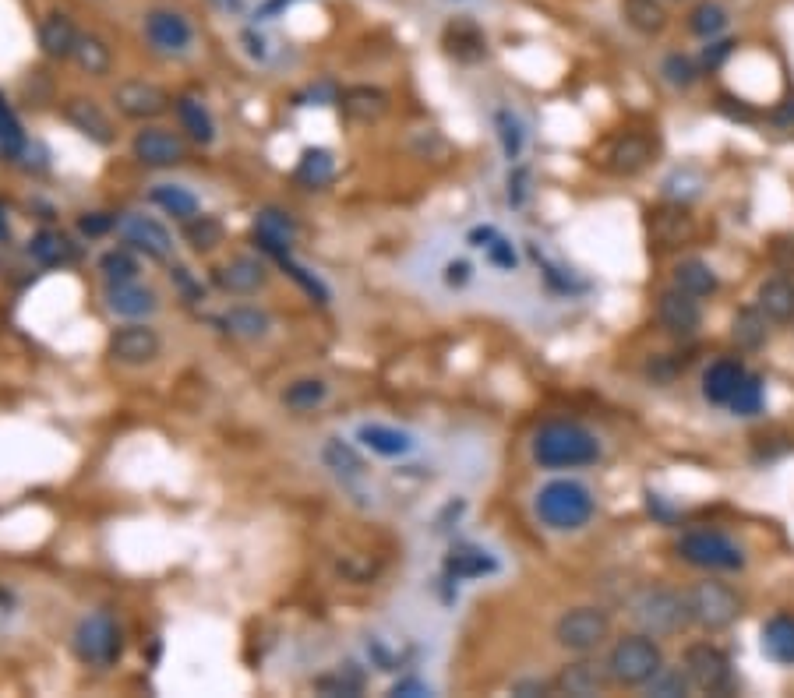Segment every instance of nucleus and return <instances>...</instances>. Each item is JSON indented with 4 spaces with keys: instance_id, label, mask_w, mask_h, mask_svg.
I'll return each mask as SVG.
<instances>
[{
    "instance_id": "nucleus-33",
    "label": "nucleus",
    "mask_w": 794,
    "mask_h": 698,
    "mask_svg": "<svg viewBox=\"0 0 794 698\" xmlns=\"http://www.w3.org/2000/svg\"><path fill=\"white\" fill-rule=\"evenodd\" d=\"M445 46H449V53L459 60H480L487 50V39L473 22H456L445 32Z\"/></svg>"
},
{
    "instance_id": "nucleus-55",
    "label": "nucleus",
    "mask_w": 794,
    "mask_h": 698,
    "mask_svg": "<svg viewBox=\"0 0 794 698\" xmlns=\"http://www.w3.org/2000/svg\"><path fill=\"white\" fill-rule=\"evenodd\" d=\"M487 258H491V265H498V268H512V265H516L512 244H509V240H502V237H498L495 244L487 247Z\"/></svg>"
},
{
    "instance_id": "nucleus-35",
    "label": "nucleus",
    "mask_w": 794,
    "mask_h": 698,
    "mask_svg": "<svg viewBox=\"0 0 794 698\" xmlns=\"http://www.w3.org/2000/svg\"><path fill=\"white\" fill-rule=\"evenodd\" d=\"M322 462L325 466L332 469V473L339 476V480H360L364 476V459H360L357 452H353L346 441H339V438H329L325 441V448H322Z\"/></svg>"
},
{
    "instance_id": "nucleus-3",
    "label": "nucleus",
    "mask_w": 794,
    "mask_h": 698,
    "mask_svg": "<svg viewBox=\"0 0 794 698\" xmlns=\"http://www.w3.org/2000/svg\"><path fill=\"white\" fill-rule=\"evenodd\" d=\"M607 674L615 684H625V688H646L653 674L664 667V653L653 642V635L639 632V635H625L611 646L607 653Z\"/></svg>"
},
{
    "instance_id": "nucleus-41",
    "label": "nucleus",
    "mask_w": 794,
    "mask_h": 698,
    "mask_svg": "<svg viewBox=\"0 0 794 698\" xmlns=\"http://www.w3.org/2000/svg\"><path fill=\"white\" fill-rule=\"evenodd\" d=\"M653 237L660 247H675L692 237V219L685 212H657L653 216Z\"/></svg>"
},
{
    "instance_id": "nucleus-44",
    "label": "nucleus",
    "mask_w": 794,
    "mask_h": 698,
    "mask_svg": "<svg viewBox=\"0 0 794 698\" xmlns=\"http://www.w3.org/2000/svg\"><path fill=\"white\" fill-rule=\"evenodd\" d=\"M99 272H103V279H106V286H113V283H135L138 279V261L131 258L128 251H106L103 258H99Z\"/></svg>"
},
{
    "instance_id": "nucleus-15",
    "label": "nucleus",
    "mask_w": 794,
    "mask_h": 698,
    "mask_svg": "<svg viewBox=\"0 0 794 698\" xmlns=\"http://www.w3.org/2000/svg\"><path fill=\"white\" fill-rule=\"evenodd\" d=\"M113 103L131 120H156L170 110V96L152 82H124L113 92Z\"/></svg>"
},
{
    "instance_id": "nucleus-23",
    "label": "nucleus",
    "mask_w": 794,
    "mask_h": 698,
    "mask_svg": "<svg viewBox=\"0 0 794 698\" xmlns=\"http://www.w3.org/2000/svg\"><path fill=\"white\" fill-rule=\"evenodd\" d=\"M756 307L766 314V321H777V325L791 321L794 318V283L791 279H784V275L766 279L756 293Z\"/></svg>"
},
{
    "instance_id": "nucleus-63",
    "label": "nucleus",
    "mask_w": 794,
    "mask_h": 698,
    "mask_svg": "<svg viewBox=\"0 0 794 698\" xmlns=\"http://www.w3.org/2000/svg\"><path fill=\"white\" fill-rule=\"evenodd\" d=\"M11 240V226H8V212L0 208V244H8Z\"/></svg>"
},
{
    "instance_id": "nucleus-8",
    "label": "nucleus",
    "mask_w": 794,
    "mask_h": 698,
    "mask_svg": "<svg viewBox=\"0 0 794 698\" xmlns=\"http://www.w3.org/2000/svg\"><path fill=\"white\" fill-rule=\"evenodd\" d=\"M75 653L85 663H96V667H113L124 653V639H120V628L110 614H89L78 621L75 628Z\"/></svg>"
},
{
    "instance_id": "nucleus-9",
    "label": "nucleus",
    "mask_w": 794,
    "mask_h": 698,
    "mask_svg": "<svg viewBox=\"0 0 794 698\" xmlns=\"http://www.w3.org/2000/svg\"><path fill=\"white\" fill-rule=\"evenodd\" d=\"M685 674H689L692 688L706 691V695H727L735 688V670L727 660L724 649L710 646V642H696L685 649Z\"/></svg>"
},
{
    "instance_id": "nucleus-11",
    "label": "nucleus",
    "mask_w": 794,
    "mask_h": 698,
    "mask_svg": "<svg viewBox=\"0 0 794 698\" xmlns=\"http://www.w3.org/2000/svg\"><path fill=\"white\" fill-rule=\"evenodd\" d=\"M657 321L671 339H692V335L699 332V325H703L699 297L671 286V290H664L657 297Z\"/></svg>"
},
{
    "instance_id": "nucleus-40",
    "label": "nucleus",
    "mask_w": 794,
    "mask_h": 698,
    "mask_svg": "<svg viewBox=\"0 0 794 698\" xmlns=\"http://www.w3.org/2000/svg\"><path fill=\"white\" fill-rule=\"evenodd\" d=\"M184 240L202 254L216 251V247L223 244V223L212 216H191L188 223H184Z\"/></svg>"
},
{
    "instance_id": "nucleus-47",
    "label": "nucleus",
    "mask_w": 794,
    "mask_h": 698,
    "mask_svg": "<svg viewBox=\"0 0 794 698\" xmlns=\"http://www.w3.org/2000/svg\"><path fill=\"white\" fill-rule=\"evenodd\" d=\"M727 406L738 416H756L759 409H763V381H759L756 374H745V381L738 385V392L731 395Z\"/></svg>"
},
{
    "instance_id": "nucleus-21",
    "label": "nucleus",
    "mask_w": 794,
    "mask_h": 698,
    "mask_svg": "<svg viewBox=\"0 0 794 698\" xmlns=\"http://www.w3.org/2000/svg\"><path fill=\"white\" fill-rule=\"evenodd\" d=\"M742 381H745V367L738 364V360H717V364H710L703 374L706 402H713V406H727Z\"/></svg>"
},
{
    "instance_id": "nucleus-39",
    "label": "nucleus",
    "mask_w": 794,
    "mask_h": 698,
    "mask_svg": "<svg viewBox=\"0 0 794 698\" xmlns=\"http://www.w3.org/2000/svg\"><path fill=\"white\" fill-rule=\"evenodd\" d=\"M25 149H29V138H25V131H22V120H18L15 110L0 99V152L8 159H22Z\"/></svg>"
},
{
    "instance_id": "nucleus-2",
    "label": "nucleus",
    "mask_w": 794,
    "mask_h": 698,
    "mask_svg": "<svg viewBox=\"0 0 794 698\" xmlns=\"http://www.w3.org/2000/svg\"><path fill=\"white\" fill-rule=\"evenodd\" d=\"M593 494L586 483L579 480H551L537 491L533 501V512L544 522L547 529L555 533H572V529H583L593 519Z\"/></svg>"
},
{
    "instance_id": "nucleus-26",
    "label": "nucleus",
    "mask_w": 794,
    "mask_h": 698,
    "mask_svg": "<svg viewBox=\"0 0 794 698\" xmlns=\"http://www.w3.org/2000/svg\"><path fill=\"white\" fill-rule=\"evenodd\" d=\"M339 106H343V113L350 120L368 124V120H378L389 110V96L382 89H371V85H357V89H346L339 96Z\"/></svg>"
},
{
    "instance_id": "nucleus-1",
    "label": "nucleus",
    "mask_w": 794,
    "mask_h": 698,
    "mask_svg": "<svg viewBox=\"0 0 794 698\" xmlns=\"http://www.w3.org/2000/svg\"><path fill=\"white\" fill-rule=\"evenodd\" d=\"M533 462L540 469H583L600 459V445L586 427L572 420H551L530 441Z\"/></svg>"
},
{
    "instance_id": "nucleus-59",
    "label": "nucleus",
    "mask_w": 794,
    "mask_h": 698,
    "mask_svg": "<svg viewBox=\"0 0 794 698\" xmlns=\"http://www.w3.org/2000/svg\"><path fill=\"white\" fill-rule=\"evenodd\" d=\"M466 279H470V265H466V261H449V268H445V283L463 286Z\"/></svg>"
},
{
    "instance_id": "nucleus-16",
    "label": "nucleus",
    "mask_w": 794,
    "mask_h": 698,
    "mask_svg": "<svg viewBox=\"0 0 794 698\" xmlns=\"http://www.w3.org/2000/svg\"><path fill=\"white\" fill-rule=\"evenodd\" d=\"M265 283H269V268H265L262 258L240 254V258H230L226 265L216 268V286L233 293V297H251V293H258Z\"/></svg>"
},
{
    "instance_id": "nucleus-6",
    "label": "nucleus",
    "mask_w": 794,
    "mask_h": 698,
    "mask_svg": "<svg viewBox=\"0 0 794 698\" xmlns=\"http://www.w3.org/2000/svg\"><path fill=\"white\" fill-rule=\"evenodd\" d=\"M678 557L703 572H742L745 550L717 529H692L678 540Z\"/></svg>"
},
{
    "instance_id": "nucleus-62",
    "label": "nucleus",
    "mask_w": 794,
    "mask_h": 698,
    "mask_svg": "<svg viewBox=\"0 0 794 698\" xmlns=\"http://www.w3.org/2000/svg\"><path fill=\"white\" fill-rule=\"evenodd\" d=\"M244 43H248V53H251V57L265 60V39H262V36L255 39V29H248V32H244Z\"/></svg>"
},
{
    "instance_id": "nucleus-38",
    "label": "nucleus",
    "mask_w": 794,
    "mask_h": 698,
    "mask_svg": "<svg viewBox=\"0 0 794 698\" xmlns=\"http://www.w3.org/2000/svg\"><path fill=\"white\" fill-rule=\"evenodd\" d=\"M75 64L82 67V71H89V75H106L110 71V64H113V53H110V46L103 43L99 36H78V43H75Z\"/></svg>"
},
{
    "instance_id": "nucleus-61",
    "label": "nucleus",
    "mask_w": 794,
    "mask_h": 698,
    "mask_svg": "<svg viewBox=\"0 0 794 698\" xmlns=\"http://www.w3.org/2000/svg\"><path fill=\"white\" fill-rule=\"evenodd\" d=\"M495 240H498V233L491 230V226H477V230H470V244L473 247H484V251H487V247L495 244Z\"/></svg>"
},
{
    "instance_id": "nucleus-13",
    "label": "nucleus",
    "mask_w": 794,
    "mask_h": 698,
    "mask_svg": "<svg viewBox=\"0 0 794 698\" xmlns=\"http://www.w3.org/2000/svg\"><path fill=\"white\" fill-rule=\"evenodd\" d=\"M145 39L156 46L159 53H188L195 43V29L180 11L156 8L145 15Z\"/></svg>"
},
{
    "instance_id": "nucleus-42",
    "label": "nucleus",
    "mask_w": 794,
    "mask_h": 698,
    "mask_svg": "<svg viewBox=\"0 0 794 698\" xmlns=\"http://www.w3.org/2000/svg\"><path fill=\"white\" fill-rule=\"evenodd\" d=\"M735 342L742 349H759L766 342V314L759 307H745L735 318Z\"/></svg>"
},
{
    "instance_id": "nucleus-58",
    "label": "nucleus",
    "mask_w": 794,
    "mask_h": 698,
    "mask_svg": "<svg viewBox=\"0 0 794 698\" xmlns=\"http://www.w3.org/2000/svg\"><path fill=\"white\" fill-rule=\"evenodd\" d=\"M392 695L417 698V695H431V688H427L424 681H417V677H403V681H396V684H392Z\"/></svg>"
},
{
    "instance_id": "nucleus-37",
    "label": "nucleus",
    "mask_w": 794,
    "mask_h": 698,
    "mask_svg": "<svg viewBox=\"0 0 794 698\" xmlns=\"http://www.w3.org/2000/svg\"><path fill=\"white\" fill-rule=\"evenodd\" d=\"M325 399H329V385H325L322 378H297L293 385H286V392H283V406L297 409V413L318 409Z\"/></svg>"
},
{
    "instance_id": "nucleus-5",
    "label": "nucleus",
    "mask_w": 794,
    "mask_h": 698,
    "mask_svg": "<svg viewBox=\"0 0 794 698\" xmlns=\"http://www.w3.org/2000/svg\"><path fill=\"white\" fill-rule=\"evenodd\" d=\"M685 610H689V621L699 624L703 632H724L742 617V596L727 582L706 579L685 589Z\"/></svg>"
},
{
    "instance_id": "nucleus-34",
    "label": "nucleus",
    "mask_w": 794,
    "mask_h": 698,
    "mask_svg": "<svg viewBox=\"0 0 794 698\" xmlns=\"http://www.w3.org/2000/svg\"><path fill=\"white\" fill-rule=\"evenodd\" d=\"M336 177V159H332L329 149H304L297 163V180L304 187H325L332 184Z\"/></svg>"
},
{
    "instance_id": "nucleus-28",
    "label": "nucleus",
    "mask_w": 794,
    "mask_h": 698,
    "mask_svg": "<svg viewBox=\"0 0 794 698\" xmlns=\"http://www.w3.org/2000/svg\"><path fill=\"white\" fill-rule=\"evenodd\" d=\"M173 106H177V117H180V124H184V131H188L198 145H212V142H216V120H212V113L205 110L202 99L180 96Z\"/></svg>"
},
{
    "instance_id": "nucleus-56",
    "label": "nucleus",
    "mask_w": 794,
    "mask_h": 698,
    "mask_svg": "<svg viewBox=\"0 0 794 698\" xmlns=\"http://www.w3.org/2000/svg\"><path fill=\"white\" fill-rule=\"evenodd\" d=\"M770 124L784 134H794V99H784V103L770 113Z\"/></svg>"
},
{
    "instance_id": "nucleus-20",
    "label": "nucleus",
    "mask_w": 794,
    "mask_h": 698,
    "mask_svg": "<svg viewBox=\"0 0 794 698\" xmlns=\"http://www.w3.org/2000/svg\"><path fill=\"white\" fill-rule=\"evenodd\" d=\"M650 159H653V142L639 131L622 134V138H615V145L607 149V166L615 173H625V177H629V173H639Z\"/></svg>"
},
{
    "instance_id": "nucleus-45",
    "label": "nucleus",
    "mask_w": 794,
    "mask_h": 698,
    "mask_svg": "<svg viewBox=\"0 0 794 698\" xmlns=\"http://www.w3.org/2000/svg\"><path fill=\"white\" fill-rule=\"evenodd\" d=\"M315 684H318V691H325V695H360V691H364V677H360V670L353 667V663H346V667L318 677Z\"/></svg>"
},
{
    "instance_id": "nucleus-52",
    "label": "nucleus",
    "mask_w": 794,
    "mask_h": 698,
    "mask_svg": "<svg viewBox=\"0 0 794 698\" xmlns=\"http://www.w3.org/2000/svg\"><path fill=\"white\" fill-rule=\"evenodd\" d=\"M78 230H82L85 237H103V233L117 230V219H113L110 212H89V216L78 219Z\"/></svg>"
},
{
    "instance_id": "nucleus-51",
    "label": "nucleus",
    "mask_w": 794,
    "mask_h": 698,
    "mask_svg": "<svg viewBox=\"0 0 794 698\" xmlns=\"http://www.w3.org/2000/svg\"><path fill=\"white\" fill-rule=\"evenodd\" d=\"M255 226L265 233H276V237H286V240H293V233H297V223L290 219V212H279V208H265Z\"/></svg>"
},
{
    "instance_id": "nucleus-32",
    "label": "nucleus",
    "mask_w": 794,
    "mask_h": 698,
    "mask_svg": "<svg viewBox=\"0 0 794 698\" xmlns=\"http://www.w3.org/2000/svg\"><path fill=\"white\" fill-rule=\"evenodd\" d=\"M219 325L230 335H237V339H262V335H269L272 318L265 311H258V307H230Z\"/></svg>"
},
{
    "instance_id": "nucleus-17",
    "label": "nucleus",
    "mask_w": 794,
    "mask_h": 698,
    "mask_svg": "<svg viewBox=\"0 0 794 698\" xmlns=\"http://www.w3.org/2000/svg\"><path fill=\"white\" fill-rule=\"evenodd\" d=\"M611 684H615V681H611L607 667L586 660V656H583V660H576V663H565V667L558 670V677H555V688L562 691V695H576V698L604 695Z\"/></svg>"
},
{
    "instance_id": "nucleus-27",
    "label": "nucleus",
    "mask_w": 794,
    "mask_h": 698,
    "mask_svg": "<svg viewBox=\"0 0 794 698\" xmlns=\"http://www.w3.org/2000/svg\"><path fill=\"white\" fill-rule=\"evenodd\" d=\"M763 653L770 656L773 663H784V667L794 663V617L791 614H777L763 624Z\"/></svg>"
},
{
    "instance_id": "nucleus-24",
    "label": "nucleus",
    "mask_w": 794,
    "mask_h": 698,
    "mask_svg": "<svg viewBox=\"0 0 794 698\" xmlns=\"http://www.w3.org/2000/svg\"><path fill=\"white\" fill-rule=\"evenodd\" d=\"M29 254L36 265L43 268H60V265H71V261L78 258L75 244H71L64 233L57 230H39L36 237L29 240Z\"/></svg>"
},
{
    "instance_id": "nucleus-48",
    "label": "nucleus",
    "mask_w": 794,
    "mask_h": 698,
    "mask_svg": "<svg viewBox=\"0 0 794 698\" xmlns=\"http://www.w3.org/2000/svg\"><path fill=\"white\" fill-rule=\"evenodd\" d=\"M495 124H498V138H502V152L505 159H519V152H523V124H519L516 117H512L509 110H498L495 113Z\"/></svg>"
},
{
    "instance_id": "nucleus-50",
    "label": "nucleus",
    "mask_w": 794,
    "mask_h": 698,
    "mask_svg": "<svg viewBox=\"0 0 794 698\" xmlns=\"http://www.w3.org/2000/svg\"><path fill=\"white\" fill-rule=\"evenodd\" d=\"M664 75L671 85H678V89H689L692 82L699 78L696 64H692L689 57H682V53H671V57L664 60Z\"/></svg>"
},
{
    "instance_id": "nucleus-57",
    "label": "nucleus",
    "mask_w": 794,
    "mask_h": 698,
    "mask_svg": "<svg viewBox=\"0 0 794 698\" xmlns=\"http://www.w3.org/2000/svg\"><path fill=\"white\" fill-rule=\"evenodd\" d=\"M526 180H530V173H526V166H519V170L509 173V201L512 205H523L526 201Z\"/></svg>"
},
{
    "instance_id": "nucleus-4",
    "label": "nucleus",
    "mask_w": 794,
    "mask_h": 698,
    "mask_svg": "<svg viewBox=\"0 0 794 698\" xmlns=\"http://www.w3.org/2000/svg\"><path fill=\"white\" fill-rule=\"evenodd\" d=\"M629 617L653 639H667V635L682 632L689 624V610H685V593L675 589L653 586L643 589L629 600Z\"/></svg>"
},
{
    "instance_id": "nucleus-46",
    "label": "nucleus",
    "mask_w": 794,
    "mask_h": 698,
    "mask_svg": "<svg viewBox=\"0 0 794 698\" xmlns=\"http://www.w3.org/2000/svg\"><path fill=\"white\" fill-rule=\"evenodd\" d=\"M689 29L696 32L699 39H713V36H720V32L727 29V11L720 8V4H699L696 11L689 15Z\"/></svg>"
},
{
    "instance_id": "nucleus-54",
    "label": "nucleus",
    "mask_w": 794,
    "mask_h": 698,
    "mask_svg": "<svg viewBox=\"0 0 794 698\" xmlns=\"http://www.w3.org/2000/svg\"><path fill=\"white\" fill-rule=\"evenodd\" d=\"M731 50H735V43L731 39H724V43H713L703 50V67H710V71H717L720 64H724L727 57H731Z\"/></svg>"
},
{
    "instance_id": "nucleus-53",
    "label": "nucleus",
    "mask_w": 794,
    "mask_h": 698,
    "mask_svg": "<svg viewBox=\"0 0 794 698\" xmlns=\"http://www.w3.org/2000/svg\"><path fill=\"white\" fill-rule=\"evenodd\" d=\"M170 275H173V283L180 286V293H184V297H188L191 304L205 300V290L195 283V279H191V272H188V268H184V265H173V272H170Z\"/></svg>"
},
{
    "instance_id": "nucleus-12",
    "label": "nucleus",
    "mask_w": 794,
    "mask_h": 698,
    "mask_svg": "<svg viewBox=\"0 0 794 698\" xmlns=\"http://www.w3.org/2000/svg\"><path fill=\"white\" fill-rule=\"evenodd\" d=\"M117 233L124 237V244H131L135 251H142L152 261H166L173 254V237L166 233L163 223L149 216H138V212H124L117 219Z\"/></svg>"
},
{
    "instance_id": "nucleus-60",
    "label": "nucleus",
    "mask_w": 794,
    "mask_h": 698,
    "mask_svg": "<svg viewBox=\"0 0 794 698\" xmlns=\"http://www.w3.org/2000/svg\"><path fill=\"white\" fill-rule=\"evenodd\" d=\"M293 4H297V0H265L255 18H258V22H265V18H276V15H283L286 8H293Z\"/></svg>"
},
{
    "instance_id": "nucleus-25",
    "label": "nucleus",
    "mask_w": 794,
    "mask_h": 698,
    "mask_svg": "<svg viewBox=\"0 0 794 698\" xmlns=\"http://www.w3.org/2000/svg\"><path fill=\"white\" fill-rule=\"evenodd\" d=\"M357 441L364 448H371L375 455H385V459H399L413 448V438L396 427H385V424H360L357 427Z\"/></svg>"
},
{
    "instance_id": "nucleus-49",
    "label": "nucleus",
    "mask_w": 794,
    "mask_h": 698,
    "mask_svg": "<svg viewBox=\"0 0 794 698\" xmlns=\"http://www.w3.org/2000/svg\"><path fill=\"white\" fill-rule=\"evenodd\" d=\"M279 265H283L286 272H290V279H293V283H297V286H304V290H308L311 297L318 300V304H329V297H332V293L325 290V283H322V279H315V272H308V268H300L297 261L290 258V254H286V258H279Z\"/></svg>"
},
{
    "instance_id": "nucleus-22",
    "label": "nucleus",
    "mask_w": 794,
    "mask_h": 698,
    "mask_svg": "<svg viewBox=\"0 0 794 698\" xmlns=\"http://www.w3.org/2000/svg\"><path fill=\"white\" fill-rule=\"evenodd\" d=\"M82 32L75 29V22H71L68 15H60V11H53V15L43 18V25H39V46H43L46 57H71L75 53V43Z\"/></svg>"
},
{
    "instance_id": "nucleus-7",
    "label": "nucleus",
    "mask_w": 794,
    "mask_h": 698,
    "mask_svg": "<svg viewBox=\"0 0 794 698\" xmlns=\"http://www.w3.org/2000/svg\"><path fill=\"white\" fill-rule=\"evenodd\" d=\"M607 639H611V614L600 607H572L555 624V642L565 653L590 656Z\"/></svg>"
},
{
    "instance_id": "nucleus-14",
    "label": "nucleus",
    "mask_w": 794,
    "mask_h": 698,
    "mask_svg": "<svg viewBox=\"0 0 794 698\" xmlns=\"http://www.w3.org/2000/svg\"><path fill=\"white\" fill-rule=\"evenodd\" d=\"M131 152L142 166H152V170H170L184 159V142L177 134L166 131V127H142L131 142Z\"/></svg>"
},
{
    "instance_id": "nucleus-64",
    "label": "nucleus",
    "mask_w": 794,
    "mask_h": 698,
    "mask_svg": "<svg viewBox=\"0 0 794 698\" xmlns=\"http://www.w3.org/2000/svg\"><path fill=\"white\" fill-rule=\"evenodd\" d=\"M223 8H230V11H240V0H219Z\"/></svg>"
},
{
    "instance_id": "nucleus-29",
    "label": "nucleus",
    "mask_w": 794,
    "mask_h": 698,
    "mask_svg": "<svg viewBox=\"0 0 794 698\" xmlns=\"http://www.w3.org/2000/svg\"><path fill=\"white\" fill-rule=\"evenodd\" d=\"M445 572L452 579H480V575H491L498 572V561L487 550L477 547H456L449 557H445Z\"/></svg>"
},
{
    "instance_id": "nucleus-30",
    "label": "nucleus",
    "mask_w": 794,
    "mask_h": 698,
    "mask_svg": "<svg viewBox=\"0 0 794 698\" xmlns=\"http://www.w3.org/2000/svg\"><path fill=\"white\" fill-rule=\"evenodd\" d=\"M149 201L163 208L166 216L184 219V223H188L191 216H198V208H202L195 198V191H188V187H180V184H156L149 191Z\"/></svg>"
},
{
    "instance_id": "nucleus-36",
    "label": "nucleus",
    "mask_w": 794,
    "mask_h": 698,
    "mask_svg": "<svg viewBox=\"0 0 794 698\" xmlns=\"http://www.w3.org/2000/svg\"><path fill=\"white\" fill-rule=\"evenodd\" d=\"M675 286L685 293H692V297H710L713 290H717V275H713V268L706 265V261H678L675 268Z\"/></svg>"
},
{
    "instance_id": "nucleus-18",
    "label": "nucleus",
    "mask_w": 794,
    "mask_h": 698,
    "mask_svg": "<svg viewBox=\"0 0 794 698\" xmlns=\"http://www.w3.org/2000/svg\"><path fill=\"white\" fill-rule=\"evenodd\" d=\"M106 307L120 318H149V314L159 311V297L156 290L135 283H113L106 286Z\"/></svg>"
},
{
    "instance_id": "nucleus-31",
    "label": "nucleus",
    "mask_w": 794,
    "mask_h": 698,
    "mask_svg": "<svg viewBox=\"0 0 794 698\" xmlns=\"http://www.w3.org/2000/svg\"><path fill=\"white\" fill-rule=\"evenodd\" d=\"M622 15L643 36H660L667 29V11L660 0H622Z\"/></svg>"
},
{
    "instance_id": "nucleus-19",
    "label": "nucleus",
    "mask_w": 794,
    "mask_h": 698,
    "mask_svg": "<svg viewBox=\"0 0 794 698\" xmlns=\"http://www.w3.org/2000/svg\"><path fill=\"white\" fill-rule=\"evenodd\" d=\"M64 117H68V124L75 127V131H82L89 142H96V145L113 142L110 117H106L92 99H68V103H64Z\"/></svg>"
},
{
    "instance_id": "nucleus-43",
    "label": "nucleus",
    "mask_w": 794,
    "mask_h": 698,
    "mask_svg": "<svg viewBox=\"0 0 794 698\" xmlns=\"http://www.w3.org/2000/svg\"><path fill=\"white\" fill-rule=\"evenodd\" d=\"M646 691L660 698H678V695H689L692 681H689V674H685V667H660L657 674L646 681Z\"/></svg>"
},
{
    "instance_id": "nucleus-10",
    "label": "nucleus",
    "mask_w": 794,
    "mask_h": 698,
    "mask_svg": "<svg viewBox=\"0 0 794 698\" xmlns=\"http://www.w3.org/2000/svg\"><path fill=\"white\" fill-rule=\"evenodd\" d=\"M106 353L124 367H145L163 353V339H159L156 328L142 325V321H131V325H120L110 335Z\"/></svg>"
}]
</instances>
